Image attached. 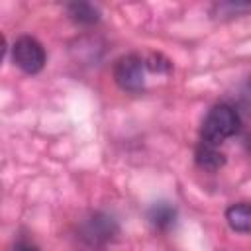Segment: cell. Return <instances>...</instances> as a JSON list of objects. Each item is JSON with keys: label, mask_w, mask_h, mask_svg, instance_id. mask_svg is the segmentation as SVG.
<instances>
[{"label": "cell", "mask_w": 251, "mask_h": 251, "mask_svg": "<svg viewBox=\"0 0 251 251\" xmlns=\"http://www.w3.org/2000/svg\"><path fill=\"white\" fill-rule=\"evenodd\" d=\"M239 124V114L231 104H216L202 124V141L210 145H220L222 141L237 133Z\"/></svg>", "instance_id": "obj_1"}, {"label": "cell", "mask_w": 251, "mask_h": 251, "mask_svg": "<svg viewBox=\"0 0 251 251\" xmlns=\"http://www.w3.org/2000/svg\"><path fill=\"white\" fill-rule=\"evenodd\" d=\"M12 59H14L16 67H20L24 73L35 75L45 65V49L35 37L24 35L14 43Z\"/></svg>", "instance_id": "obj_2"}, {"label": "cell", "mask_w": 251, "mask_h": 251, "mask_svg": "<svg viewBox=\"0 0 251 251\" xmlns=\"http://www.w3.org/2000/svg\"><path fill=\"white\" fill-rule=\"evenodd\" d=\"M143 59L129 53L114 63V80L122 90L139 92L143 88Z\"/></svg>", "instance_id": "obj_3"}, {"label": "cell", "mask_w": 251, "mask_h": 251, "mask_svg": "<svg viewBox=\"0 0 251 251\" xmlns=\"http://www.w3.org/2000/svg\"><path fill=\"white\" fill-rule=\"evenodd\" d=\"M116 231H118L116 222L110 216L96 212V214H92L84 222V226H82V239L96 247V245H104L106 241H110L116 235Z\"/></svg>", "instance_id": "obj_4"}, {"label": "cell", "mask_w": 251, "mask_h": 251, "mask_svg": "<svg viewBox=\"0 0 251 251\" xmlns=\"http://www.w3.org/2000/svg\"><path fill=\"white\" fill-rule=\"evenodd\" d=\"M226 220H227L231 229H235L239 233H249V229H251V208H249V204L247 202L231 204L226 210Z\"/></svg>", "instance_id": "obj_5"}, {"label": "cell", "mask_w": 251, "mask_h": 251, "mask_svg": "<svg viewBox=\"0 0 251 251\" xmlns=\"http://www.w3.org/2000/svg\"><path fill=\"white\" fill-rule=\"evenodd\" d=\"M196 163L204 171H218L220 167H224L226 157L218 149V145H210V143L200 141V145L196 149Z\"/></svg>", "instance_id": "obj_6"}, {"label": "cell", "mask_w": 251, "mask_h": 251, "mask_svg": "<svg viewBox=\"0 0 251 251\" xmlns=\"http://www.w3.org/2000/svg\"><path fill=\"white\" fill-rule=\"evenodd\" d=\"M147 218H149V222H151L157 229H169V227L175 224L176 210H175V206H171L169 202H157V204H153V206L149 208Z\"/></svg>", "instance_id": "obj_7"}, {"label": "cell", "mask_w": 251, "mask_h": 251, "mask_svg": "<svg viewBox=\"0 0 251 251\" xmlns=\"http://www.w3.org/2000/svg\"><path fill=\"white\" fill-rule=\"evenodd\" d=\"M67 12H69L71 20H75L76 24H82V25H90L100 20L98 8L88 2H73L67 6Z\"/></svg>", "instance_id": "obj_8"}, {"label": "cell", "mask_w": 251, "mask_h": 251, "mask_svg": "<svg viewBox=\"0 0 251 251\" xmlns=\"http://www.w3.org/2000/svg\"><path fill=\"white\" fill-rule=\"evenodd\" d=\"M143 67H147L151 73H169L171 71V61L163 57L161 53H149L143 59Z\"/></svg>", "instance_id": "obj_9"}, {"label": "cell", "mask_w": 251, "mask_h": 251, "mask_svg": "<svg viewBox=\"0 0 251 251\" xmlns=\"http://www.w3.org/2000/svg\"><path fill=\"white\" fill-rule=\"evenodd\" d=\"M6 49H8V45H6V37H4L2 33H0V65H2V61H4Z\"/></svg>", "instance_id": "obj_10"}, {"label": "cell", "mask_w": 251, "mask_h": 251, "mask_svg": "<svg viewBox=\"0 0 251 251\" xmlns=\"http://www.w3.org/2000/svg\"><path fill=\"white\" fill-rule=\"evenodd\" d=\"M16 251H37L33 245H29V243H18L16 245Z\"/></svg>", "instance_id": "obj_11"}]
</instances>
